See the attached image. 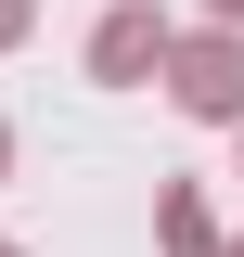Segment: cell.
Masks as SVG:
<instances>
[{
    "label": "cell",
    "instance_id": "6",
    "mask_svg": "<svg viewBox=\"0 0 244 257\" xmlns=\"http://www.w3.org/2000/svg\"><path fill=\"white\" fill-rule=\"evenodd\" d=\"M0 180H13V116H0Z\"/></svg>",
    "mask_w": 244,
    "mask_h": 257
},
{
    "label": "cell",
    "instance_id": "7",
    "mask_svg": "<svg viewBox=\"0 0 244 257\" xmlns=\"http://www.w3.org/2000/svg\"><path fill=\"white\" fill-rule=\"evenodd\" d=\"M0 257H26V244H13V231H0Z\"/></svg>",
    "mask_w": 244,
    "mask_h": 257
},
{
    "label": "cell",
    "instance_id": "1",
    "mask_svg": "<svg viewBox=\"0 0 244 257\" xmlns=\"http://www.w3.org/2000/svg\"><path fill=\"white\" fill-rule=\"evenodd\" d=\"M167 103L193 128H244V26H180L167 52Z\"/></svg>",
    "mask_w": 244,
    "mask_h": 257
},
{
    "label": "cell",
    "instance_id": "2",
    "mask_svg": "<svg viewBox=\"0 0 244 257\" xmlns=\"http://www.w3.org/2000/svg\"><path fill=\"white\" fill-rule=\"evenodd\" d=\"M167 52H180V26H167L154 0H103V26H90V52H77V64H90L103 90H154Z\"/></svg>",
    "mask_w": 244,
    "mask_h": 257
},
{
    "label": "cell",
    "instance_id": "4",
    "mask_svg": "<svg viewBox=\"0 0 244 257\" xmlns=\"http://www.w3.org/2000/svg\"><path fill=\"white\" fill-rule=\"evenodd\" d=\"M26 26H39V0H0V52H26Z\"/></svg>",
    "mask_w": 244,
    "mask_h": 257
},
{
    "label": "cell",
    "instance_id": "8",
    "mask_svg": "<svg viewBox=\"0 0 244 257\" xmlns=\"http://www.w3.org/2000/svg\"><path fill=\"white\" fill-rule=\"evenodd\" d=\"M231 142H244V128H231ZM231 180H244V155H231Z\"/></svg>",
    "mask_w": 244,
    "mask_h": 257
},
{
    "label": "cell",
    "instance_id": "3",
    "mask_svg": "<svg viewBox=\"0 0 244 257\" xmlns=\"http://www.w3.org/2000/svg\"><path fill=\"white\" fill-rule=\"evenodd\" d=\"M154 244H167V257H218L231 231H218V206H206L193 180H167V193H154Z\"/></svg>",
    "mask_w": 244,
    "mask_h": 257
},
{
    "label": "cell",
    "instance_id": "9",
    "mask_svg": "<svg viewBox=\"0 0 244 257\" xmlns=\"http://www.w3.org/2000/svg\"><path fill=\"white\" fill-rule=\"evenodd\" d=\"M218 257H244V231H231V244H218Z\"/></svg>",
    "mask_w": 244,
    "mask_h": 257
},
{
    "label": "cell",
    "instance_id": "5",
    "mask_svg": "<svg viewBox=\"0 0 244 257\" xmlns=\"http://www.w3.org/2000/svg\"><path fill=\"white\" fill-rule=\"evenodd\" d=\"M193 26H244V0H193Z\"/></svg>",
    "mask_w": 244,
    "mask_h": 257
}]
</instances>
